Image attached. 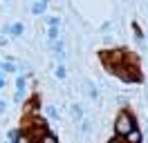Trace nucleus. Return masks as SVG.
<instances>
[{
  "label": "nucleus",
  "mask_w": 148,
  "mask_h": 143,
  "mask_svg": "<svg viewBox=\"0 0 148 143\" xmlns=\"http://www.w3.org/2000/svg\"><path fill=\"white\" fill-rule=\"evenodd\" d=\"M123 141H126V143H141V141H144V134H141L139 127H132V130L123 136Z\"/></svg>",
  "instance_id": "423d86ee"
},
{
  "label": "nucleus",
  "mask_w": 148,
  "mask_h": 143,
  "mask_svg": "<svg viewBox=\"0 0 148 143\" xmlns=\"http://www.w3.org/2000/svg\"><path fill=\"white\" fill-rule=\"evenodd\" d=\"M112 74H117L123 83H141V74H139V65H126V63H121L117 69L112 72Z\"/></svg>",
  "instance_id": "f03ea898"
},
{
  "label": "nucleus",
  "mask_w": 148,
  "mask_h": 143,
  "mask_svg": "<svg viewBox=\"0 0 148 143\" xmlns=\"http://www.w3.org/2000/svg\"><path fill=\"white\" fill-rule=\"evenodd\" d=\"M0 69H2V72H9V74H14V72H16V65H14V63H2V67H0Z\"/></svg>",
  "instance_id": "4468645a"
},
{
  "label": "nucleus",
  "mask_w": 148,
  "mask_h": 143,
  "mask_svg": "<svg viewBox=\"0 0 148 143\" xmlns=\"http://www.w3.org/2000/svg\"><path fill=\"white\" fill-rule=\"evenodd\" d=\"M81 130H83L85 134L90 132V121H83V123H81Z\"/></svg>",
  "instance_id": "5701e85b"
},
{
  "label": "nucleus",
  "mask_w": 148,
  "mask_h": 143,
  "mask_svg": "<svg viewBox=\"0 0 148 143\" xmlns=\"http://www.w3.org/2000/svg\"><path fill=\"white\" fill-rule=\"evenodd\" d=\"M5 110H7V103H5V101H0V114H5Z\"/></svg>",
  "instance_id": "393cba45"
},
{
  "label": "nucleus",
  "mask_w": 148,
  "mask_h": 143,
  "mask_svg": "<svg viewBox=\"0 0 148 143\" xmlns=\"http://www.w3.org/2000/svg\"><path fill=\"white\" fill-rule=\"evenodd\" d=\"M38 143H58V136H56L52 130H47V132L43 134L40 139H38Z\"/></svg>",
  "instance_id": "6e6552de"
},
{
  "label": "nucleus",
  "mask_w": 148,
  "mask_h": 143,
  "mask_svg": "<svg viewBox=\"0 0 148 143\" xmlns=\"http://www.w3.org/2000/svg\"><path fill=\"white\" fill-rule=\"evenodd\" d=\"M108 143H126V141H123L121 136H112V139H110V141H108Z\"/></svg>",
  "instance_id": "b1692460"
},
{
  "label": "nucleus",
  "mask_w": 148,
  "mask_h": 143,
  "mask_svg": "<svg viewBox=\"0 0 148 143\" xmlns=\"http://www.w3.org/2000/svg\"><path fill=\"white\" fill-rule=\"evenodd\" d=\"M88 96H90V98H97V96H99V92H97L94 87H88Z\"/></svg>",
  "instance_id": "412c9836"
},
{
  "label": "nucleus",
  "mask_w": 148,
  "mask_h": 143,
  "mask_svg": "<svg viewBox=\"0 0 148 143\" xmlns=\"http://www.w3.org/2000/svg\"><path fill=\"white\" fill-rule=\"evenodd\" d=\"M47 116H49V118H58V110H56L54 105H49L47 107Z\"/></svg>",
  "instance_id": "2eb2a0df"
},
{
  "label": "nucleus",
  "mask_w": 148,
  "mask_h": 143,
  "mask_svg": "<svg viewBox=\"0 0 148 143\" xmlns=\"http://www.w3.org/2000/svg\"><path fill=\"white\" fill-rule=\"evenodd\" d=\"M34 143H38V141H34Z\"/></svg>",
  "instance_id": "c85d7f7f"
},
{
  "label": "nucleus",
  "mask_w": 148,
  "mask_h": 143,
  "mask_svg": "<svg viewBox=\"0 0 148 143\" xmlns=\"http://www.w3.org/2000/svg\"><path fill=\"white\" fill-rule=\"evenodd\" d=\"M18 132H20V130H11V132H9V143H14V141H16Z\"/></svg>",
  "instance_id": "4be33fe9"
},
{
  "label": "nucleus",
  "mask_w": 148,
  "mask_h": 143,
  "mask_svg": "<svg viewBox=\"0 0 148 143\" xmlns=\"http://www.w3.org/2000/svg\"><path fill=\"white\" fill-rule=\"evenodd\" d=\"M0 67H2V61H0Z\"/></svg>",
  "instance_id": "cd10ccee"
},
{
  "label": "nucleus",
  "mask_w": 148,
  "mask_h": 143,
  "mask_svg": "<svg viewBox=\"0 0 148 143\" xmlns=\"http://www.w3.org/2000/svg\"><path fill=\"white\" fill-rule=\"evenodd\" d=\"M132 127H137L135 116L130 114L128 110H121L119 114H117V118H114V136H121V139H123Z\"/></svg>",
  "instance_id": "f257e3e1"
},
{
  "label": "nucleus",
  "mask_w": 148,
  "mask_h": 143,
  "mask_svg": "<svg viewBox=\"0 0 148 143\" xmlns=\"http://www.w3.org/2000/svg\"><path fill=\"white\" fill-rule=\"evenodd\" d=\"M23 31H25V27H23V22H14V25L9 27V34H11V36H20Z\"/></svg>",
  "instance_id": "9d476101"
},
{
  "label": "nucleus",
  "mask_w": 148,
  "mask_h": 143,
  "mask_svg": "<svg viewBox=\"0 0 148 143\" xmlns=\"http://www.w3.org/2000/svg\"><path fill=\"white\" fill-rule=\"evenodd\" d=\"M54 52H56V54H58V52H63V40H58V38L54 40Z\"/></svg>",
  "instance_id": "aec40b11"
},
{
  "label": "nucleus",
  "mask_w": 148,
  "mask_h": 143,
  "mask_svg": "<svg viewBox=\"0 0 148 143\" xmlns=\"http://www.w3.org/2000/svg\"><path fill=\"white\" fill-rule=\"evenodd\" d=\"M47 22H49V27H58V25H61V18L49 16V18H47Z\"/></svg>",
  "instance_id": "f3484780"
},
{
  "label": "nucleus",
  "mask_w": 148,
  "mask_h": 143,
  "mask_svg": "<svg viewBox=\"0 0 148 143\" xmlns=\"http://www.w3.org/2000/svg\"><path fill=\"white\" fill-rule=\"evenodd\" d=\"M34 141H36V139H34V136H32L29 132L20 130V132H18V136H16V141H14V143H34Z\"/></svg>",
  "instance_id": "0eeeda50"
},
{
  "label": "nucleus",
  "mask_w": 148,
  "mask_h": 143,
  "mask_svg": "<svg viewBox=\"0 0 148 143\" xmlns=\"http://www.w3.org/2000/svg\"><path fill=\"white\" fill-rule=\"evenodd\" d=\"M23 98H25V89H16V94H14V101H16V103H20Z\"/></svg>",
  "instance_id": "dca6fc26"
},
{
  "label": "nucleus",
  "mask_w": 148,
  "mask_h": 143,
  "mask_svg": "<svg viewBox=\"0 0 148 143\" xmlns=\"http://www.w3.org/2000/svg\"><path fill=\"white\" fill-rule=\"evenodd\" d=\"M27 123H29V125H27V130H25V132H29L32 136H34V139H36V141L47 132V130H49L47 121H45V118H38V116H29Z\"/></svg>",
  "instance_id": "20e7f679"
},
{
  "label": "nucleus",
  "mask_w": 148,
  "mask_h": 143,
  "mask_svg": "<svg viewBox=\"0 0 148 143\" xmlns=\"http://www.w3.org/2000/svg\"><path fill=\"white\" fill-rule=\"evenodd\" d=\"M54 74H56V78H61V80H63L65 76H67V69H65L63 65H58V67H56V72H54Z\"/></svg>",
  "instance_id": "ddd939ff"
},
{
  "label": "nucleus",
  "mask_w": 148,
  "mask_h": 143,
  "mask_svg": "<svg viewBox=\"0 0 148 143\" xmlns=\"http://www.w3.org/2000/svg\"><path fill=\"white\" fill-rule=\"evenodd\" d=\"M43 2H47V5H49V0H43Z\"/></svg>",
  "instance_id": "bb28decb"
},
{
  "label": "nucleus",
  "mask_w": 148,
  "mask_h": 143,
  "mask_svg": "<svg viewBox=\"0 0 148 143\" xmlns=\"http://www.w3.org/2000/svg\"><path fill=\"white\" fill-rule=\"evenodd\" d=\"M45 9H47V2L38 0V2H34V7H32V14H34V16H40V14H45Z\"/></svg>",
  "instance_id": "1a4fd4ad"
},
{
  "label": "nucleus",
  "mask_w": 148,
  "mask_h": 143,
  "mask_svg": "<svg viewBox=\"0 0 148 143\" xmlns=\"http://www.w3.org/2000/svg\"><path fill=\"white\" fill-rule=\"evenodd\" d=\"M16 89H25V76H18V78H16Z\"/></svg>",
  "instance_id": "6ab92c4d"
},
{
  "label": "nucleus",
  "mask_w": 148,
  "mask_h": 143,
  "mask_svg": "<svg viewBox=\"0 0 148 143\" xmlns=\"http://www.w3.org/2000/svg\"><path fill=\"white\" fill-rule=\"evenodd\" d=\"M72 116L79 121V118H83V110H81V105H72Z\"/></svg>",
  "instance_id": "f8f14e48"
},
{
  "label": "nucleus",
  "mask_w": 148,
  "mask_h": 143,
  "mask_svg": "<svg viewBox=\"0 0 148 143\" xmlns=\"http://www.w3.org/2000/svg\"><path fill=\"white\" fill-rule=\"evenodd\" d=\"M5 87V76H0V89Z\"/></svg>",
  "instance_id": "a878e982"
},
{
  "label": "nucleus",
  "mask_w": 148,
  "mask_h": 143,
  "mask_svg": "<svg viewBox=\"0 0 148 143\" xmlns=\"http://www.w3.org/2000/svg\"><path fill=\"white\" fill-rule=\"evenodd\" d=\"M132 29H135V38H137V40H144V31L139 29V25H132Z\"/></svg>",
  "instance_id": "a211bd4d"
},
{
  "label": "nucleus",
  "mask_w": 148,
  "mask_h": 143,
  "mask_svg": "<svg viewBox=\"0 0 148 143\" xmlns=\"http://www.w3.org/2000/svg\"><path fill=\"white\" fill-rule=\"evenodd\" d=\"M47 38L54 43L56 38H58V27H49V29H47Z\"/></svg>",
  "instance_id": "9b49d317"
},
{
  "label": "nucleus",
  "mask_w": 148,
  "mask_h": 143,
  "mask_svg": "<svg viewBox=\"0 0 148 143\" xmlns=\"http://www.w3.org/2000/svg\"><path fill=\"white\" fill-rule=\"evenodd\" d=\"M123 56H126V49H106L101 52V63L106 65V69L114 72L123 63Z\"/></svg>",
  "instance_id": "7ed1b4c3"
},
{
  "label": "nucleus",
  "mask_w": 148,
  "mask_h": 143,
  "mask_svg": "<svg viewBox=\"0 0 148 143\" xmlns=\"http://www.w3.org/2000/svg\"><path fill=\"white\" fill-rule=\"evenodd\" d=\"M25 118H29V116H38V110H40V101L38 98H29V101H25Z\"/></svg>",
  "instance_id": "39448f33"
}]
</instances>
